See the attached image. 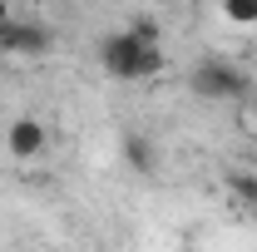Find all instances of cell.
<instances>
[{
    "mask_svg": "<svg viewBox=\"0 0 257 252\" xmlns=\"http://www.w3.org/2000/svg\"><path fill=\"white\" fill-rule=\"evenodd\" d=\"M99 64L114 74V79H149L163 69V50L154 40V25H139V30H119L99 45Z\"/></svg>",
    "mask_w": 257,
    "mask_h": 252,
    "instance_id": "1",
    "label": "cell"
},
{
    "mask_svg": "<svg viewBox=\"0 0 257 252\" xmlns=\"http://www.w3.org/2000/svg\"><path fill=\"white\" fill-rule=\"evenodd\" d=\"M188 89L198 99H247L252 94V79L227 60H203V64H193Z\"/></svg>",
    "mask_w": 257,
    "mask_h": 252,
    "instance_id": "2",
    "label": "cell"
},
{
    "mask_svg": "<svg viewBox=\"0 0 257 252\" xmlns=\"http://www.w3.org/2000/svg\"><path fill=\"white\" fill-rule=\"evenodd\" d=\"M0 50L20 55V60H40L55 50V30L45 20H30V15H5L0 20Z\"/></svg>",
    "mask_w": 257,
    "mask_h": 252,
    "instance_id": "3",
    "label": "cell"
},
{
    "mask_svg": "<svg viewBox=\"0 0 257 252\" xmlns=\"http://www.w3.org/2000/svg\"><path fill=\"white\" fill-rule=\"evenodd\" d=\"M45 144H50V134H45L40 119H10V129H5V149H10V158H35Z\"/></svg>",
    "mask_w": 257,
    "mask_h": 252,
    "instance_id": "4",
    "label": "cell"
},
{
    "mask_svg": "<svg viewBox=\"0 0 257 252\" xmlns=\"http://www.w3.org/2000/svg\"><path fill=\"white\" fill-rule=\"evenodd\" d=\"M124 154H128V163H134L139 173H149V168H154V154H149L144 134H128V139H124Z\"/></svg>",
    "mask_w": 257,
    "mask_h": 252,
    "instance_id": "5",
    "label": "cell"
},
{
    "mask_svg": "<svg viewBox=\"0 0 257 252\" xmlns=\"http://www.w3.org/2000/svg\"><path fill=\"white\" fill-rule=\"evenodd\" d=\"M223 15L232 25H257V0H223Z\"/></svg>",
    "mask_w": 257,
    "mask_h": 252,
    "instance_id": "6",
    "label": "cell"
},
{
    "mask_svg": "<svg viewBox=\"0 0 257 252\" xmlns=\"http://www.w3.org/2000/svg\"><path fill=\"white\" fill-rule=\"evenodd\" d=\"M227 183H232V193H237V198H247V203H257V178H252V173H232Z\"/></svg>",
    "mask_w": 257,
    "mask_h": 252,
    "instance_id": "7",
    "label": "cell"
},
{
    "mask_svg": "<svg viewBox=\"0 0 257 252\" xmlns=\"http://www.w3.org/2000/svg\"><path fill=\"white\" fill-rule=\"evenodd\" d=\"M252 129H257V104H252Z\"/></svg>",
    "mask_w": 257,
    "mask_h": 252,
    "instance_id": "8",
    "label": "cell"
}]
</instances>
